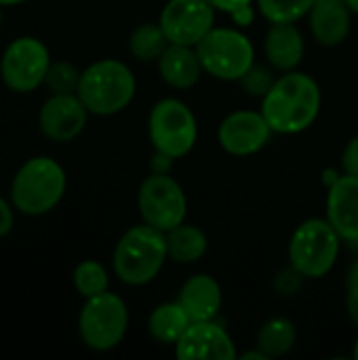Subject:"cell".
Wrapping results in <instances>:
<instances>
[{
  "label": "cell",
  "instance_id": "6da1fadb",
  "mask_svg": "<svg viewBox=\"0 0 358 360\" xmlns=\"http://www.w3.org/2000/svg\"><path fill=\"white\" fill-rule=\"evenodd\" d=\"M321 112V89L304 72H287L276 78L262 99V114L270 129L281 135L306 131Z\"/></svg>",
  "mask_w": 358,
  "mask_h": 360
},
{
  "label": "cell",
  "instance_id": "7a4b0ae2",
  "mask_svg": "<svg viewBox=\"0 0 358 360\" xmlns=\"http://www.w3.org/2000/svg\"><path fill=\"white\" fill-rule=\"evenodd\" d=\"M169 257L167 234L143 224L127 230L114 249V272L131 287H141L152 283L162 270Z\"/></svg>",
  "mask_w": 358,
  "mask_h": 360
},
{
  "label": "cell",
  "instance_id": "3957f363",
  "mask_svg": "<svg viewBox=\"0 0 358 360\" xmlns=\"http://www.w3.org/2000/svg\"><path fill=\"white\" fill-rule=\"evenodd\" d=\"M135 89V76L122 61L101 59L80 72L76 95L91 114L112 116L133 101Z\"/></svg>",
  "mask_w": 358,
  "mask_h": 360
},
{
  "label": "cell",
  "instance_id": "277c9868",
  "mask_svg": "<svg viewBox=\"0 0 358 360\" xmlns=\"http://www.w3.org/2000/svg\"><path fill=\"white\" fill-rule=\"evenodd\" d=\"M65 192V173L59 162L46 156L27 160L15 175L11 198L25 215H44L59 205Z\"/></svg>",
  "mask_w": 358,
  "mask_h": 360
},
{
  "label": "cell",
  "instance_id": "5b68a950",
  "mask_svg": "<svg viewBox=\"0 0 358 360\" xmlns=\"http://www.w3.org/2000/svg\"><path fill=\"white\" fill-rule=\"evenodd\" d=\"M340 240L329 219H306L289 240V262L304 278H323L335 266Z\"/></svg>",
  "mask_w": 358,
  "mask_h": 360
},
{
  "label": "cell",
  "instance_id": "8992f818",
  "mask_svg": "<svg viewBox=\"0 0 358 360\" xmlns=\"http://www.w3.org/2000/svg\"><path fill=\"white\" fill-rule=\"evenodd\" d=\"M194 49L203 70L219 80H241L255 63L251 40L232 27H213Z\"/></svg>",
  "mask_w": 358,
  "mask_h": 360
},
{
  "label": "cell",
  "instance_id": "52a82bcc",
  "mask_svg": "<svg viewBox=\"0 0 358 360\" xmlns=\"http://www.w3.org/2000/svg\"><path fill=\"white\" fill-rule=\"evenodd\" d=\"M129 327V312L124 302L114 293H99L89 297L78 316L80 340L97 352L116 348Z\"/></svg>",
  "mask_w": 358,
  "mask_h": 360
},
{
  "label": "cell",
  "instance_id": "ba28073f",
  "mask_svg": "<svg viewBox=\"0 0 358 360\" xmlns=\"http://www.w3.org/2000/svg\"><path fill=\"white\" fill-rule=\"evenodd\" d=\"M150 141L156 152H162L171 158L186 156L196 143V118L192 110L179 99L158 101L148 120Z\"/></svg>",
  "mask_w": 358,
  "mask_h": 360
},
{
  "label": "cell",
  "instance_id": "9c48e42d",
  "mask_svg": "<svg viewBox=\"0 0 358 360\" xmlns=\"http://www.w3.org/2000/svg\"><path fill=\"white\" fill-rule=\"evenodd\" d=\"M137 207L143 224L165 234L184 224L188 213L186 194L169 173H152L143 179L137 192Z\"/></svg>",
  "mask_w": 358,
  "mask_h": 360
},
{
  "label": "cell",
  "instance_id": "30bf717a",
  "mask_svg": "<svg viewBox=\"0 0 358 360\" xmlns=\"http://www.w3.org/2000/svg\"><path fill=\"white\" fill-rule=\"evenodd\" d=\"M49 68V49L38 38L23 36L6 46L0 63V74L11 91L30 93L44 82Z\"/></svg>",
  "mask_w": 358,
  "mask_h": 360
},
{
  "label": "cell",
  "instance_id": "8fae6325",
  "mask_svg": "<svg viewBox=\"0 0 358 360\" xmlns=\"http://www.w3.org/2000/svg\"><path fill=\"white\" fill-rule=\"evenodd\" d=\"M215 21V6L209 0H169L160 13V27L171 44L196 46Z\"/></svg>",
  "mask_w": 358,
  "mask_h": 360
},
{
  "label": "cell",
  "instance_id": "7c38bea8",
  "mask_svg": "<svg viewBox=\"0 0 358 360\" xmlns=\"http://www.w3.org/2000/svg\"><path fill=\"white\" fill-rule=\"evenodd\" d=\"M274 131L262 112L238 110L228 114L217 131L219 146L232 156H251L260 152Z\"/></svg>",
  "mask_w": 358,
  "mask_h": 360
},
{
  "label": "cell",
  "instance_id": "4fadbf2b",
  "mask_svg": "<svg viewBox=\"0 0 358 360\" xmlns=\"http://www.w3.org/2000/svg\"><path fill=\"white\" fill-rule=\"evenodd\" d=\"M87 105L74 93H53L38 114V127L51 141H72L87 124Z\"/></svg>",
  "mask_w": 358,
  "mask_h": 360
},
{
  "label": "cell",
  "instance_id": "5bb4252c",
  "mask_svg": "<svg viewBox=\"0 0 358 360\" xmlns=\"http://www.w3.org/2000/svg\"><path fill=\"white\" fill-rule=\"evenodd\" d=\"M175 354L179 360H232L236 359V348L224 327L213 321H200L190 323L175 344Z\"/></svg>",
  "mask_w": 358,
  "mask_h": 360
},
{
  "label": "cell",
  "instance_id": "9a60e30c",
  "mask_svg": "<svg viewBox=\"0 0 358 360\" xmlns=\"http://www.w3.org/2000/svg\"><path fill=\"white\" fill-rule=\"evenodd\" d=\"M327 219L335 228L342 240L358 243V177L344 175L331 188L327 196Z\"/></svg>",
  "mask_w": 358,
  "mask_h": 360
},
{
  "label": "cell",
  "instance_id": "2e32d148",
  "mask_svg": "<svg viewBox=\"0 0 358 360\" xmlns=\"http://www.w3.org/2000/svg\"><path fill=\"white\" fill-rule=\"evenodd\" d=\"M177 302L192 323L213 321L222 310V287L209 274H194L184 283Z\"/></svg>",
  "mask_w": 358,
  "mask_h": 360
},
{
  "label": "cell",
  "instance_id": "e0dca14e",
  "mask_svg": "<svg viewBox=\"0 0 358 360\" xmlns=\"http://www.w3.org/2000/svg\"><path fill=\"white\" fill-rule=\"evenodd\" d=\"M310 30L314 40L338 46L350 32V6L346 0H314L310 8Z\"/></svg>",
  "mask_w": 358,
  "mask_h": 360
},
{
  "label": "cell",
  "instance_id": "ac0fdd59",
  "mask_svg": "<svg viewBox=\"0 0 358 360\" xmlns=\"http://www.w3.org/2000/svg\"><path fill=\"white\" fill-rule=\"evenodd\" d=\"M158 70L169 86L190 89L198 82L203 74V63L194 46L169 44L158 59Z\"/></svg>",
  "mask_w": 358,
  "mask_h": 360
},
{
  "label": "cell",
  "instance_id": "d6986e66",
  "mask_svg": "<svg viewBox=\"0 0 358 360\" xmlns=\"http://www.w3.org/2000/svg\"><path fill=\"white\" fill-rule=\"evenodd\" d=\"M264 49L274 70L291 72L304 57V38L293 23H272L266 34Z\"/></svg>",
  "mask_w": 358,
  "mask_h": 360
},
{
  "label": "cell",
  "instance_id": "ffe728a7",
  "mask_svg": "<svg viewBox=\"0 0 358 360\" xmlns=\"http://www.w3.org/2000/svg\"><path fill=\"white\" fill-rule=\"evenodd\" d=\"M209 247L207 234L188 224H179L177 228L167 232V251L169 257L177 264H194L198 262Z\"/></svg>",
  "mask_w": 358,
  "mask_h": 360
},
{
  "label": "cell",
  "instance_id": "44dd1931",
  "mask_svg": "<svg viewBox=\"0 0 358 360\" xmlns=\"http://www.w3.org/2000/svg\"><path fill=\"white\" fill-rule=\"evenodd\" d=\"M190 323L192 321L181 308V304L173 302V304H162L154 308V312L148 319V331L160 344H177L179 338L190 327Z\"/></svg>",
  "mask_w": 358,
  "mask_h": 360
},
{
  "label": "cell",
  "instance_id": "7402d4cb",
  "mask_svg": "<svg viewBox=\"0 0 358 360\" xmlns=\"http://www.w3.org/2000/svg\"><path fill=\"white\" fill-rule=\"evenodd\" d=\"M295 325L289 319L276 316L266 321L255 338V346L268 356V359H279L291 352V348L295 346Z\"/></svg>",
  "mask_w": 358,
  "mask_h": 360
},
{
  "label": "cell",
  "instance_id": "603a6c76",
  "mask_svg": "<svg viewBox=\"0 0 358 360\" xmlns=\"http://www.w3.org/2000/svg\"><path fill=\"white\" fill-rule=\"evenodd\" d=\"M169 38L162 32L160 23H143L139 25L129 38V51L139 61H154L160 59L165 49L169 46Z\"/></svg>",
  "mask_w": 358,
  "mask_h": 360
},
{
  "label": "cell",
  "instance_id": "cb8c5ba5",
  "mask_svg": "<svg viewBox=\"0 0 358 360\" xmlns=\"http://www.w3.org/2000/svg\"><path fill=\"white\" fill-rule=\"evenodd\" d=\"M314 0H257L260 13L270 23H295L306 17Z\"/></svg>",
  "mask_w": 358,
  "mask_h": 360
},
{
  "label": "cell",
  "instance_id": "d4e9b609",
  "mask_svg": "<svg viewBox=\"0 0 358 360\" xmlns=\"http://www.w3.org/2000/svg\"><path fill=\"white\" fill-rule=\"evenodd\" d=\"M74 287L82 297H95L108 291V272L99 262L84 259L74 270Z\"/></svg>",
  "mask_w": 358,
  "mask_h": 360
},
{
  "label": "cell",
  "instance_id": "484cf974",
  "mask_svg": "<svg viewBox=\"0 0 358 360\" xmlns=\"http://www.w3.org/2000/svg\"><path fill=\"white\" fill-rule=\"evenodd\" d=\"M44 82L49 84V89L53 93H74V91H78L80 72L72 63L57 61V63H51Z\"/></svg>",
  "mask_w": 358,
  "mask_h": 360
},
{
  "label": "cell",
  "instance_id": "4316f807",
  "mask_svg": "<svg viewBox=\"0 0 358 360\" xmlns=\"http://www.w3.org/2000/svg\"><path fill=\"white\" fill-rule=\"evenodd\" d=\"M274 76H272V70L266 68V65H260V63H253L251 70L241 78L243 82V89L251 95V97H262L272 89L274 84Z\"/></svg>",
  "mask_w": 358,
  "mask_h": 360
},
{
  "label": "cell",
  "instance_id": "83f0119b",
  "mask_svg": "<svg viewBox=\"0 0 358 360\" xmlns=\"http://www.w3.org/2000/svg\"><path fill=\"white\" fill-rule=\"evenodd\" d=\"M342 167L348 175H357L358 177V135L354 139L348 141V146L344 148L342 154Z\"/></svg>",
  "mask_w": 358,
  "mask_h": 360
},
{
  "label": "cell",
  "instance_id": "f1b7e54d",
  "mask_svg": "<svg viewBox=\"0 0 358 360\" xmlns=\"http://www.w3.org/2000/svg\"><path fill=\"white\" fill-rule=\"evenodd\" d=\"M13 228V211L4 198H0V238L6 236Z\"/></svg>",
  "mask_w": 358,
  "mask_h": 360
},
{
  "label": "cell",
  "instance_id": "f546056e",
  "mask_svg": "<svg viewBox=\"0 0 358 360\" xmlns=\"http://www.w3.org/2000/svg\"><path fill=\"white\" fill-rule=\"evenodd\" d=\"M173 160H175V158H171V156H167V154H162V152H156V154L152 156V162H150L152 173H169L171 167H173Z\"/></svg>",
  "mask_w": 358,
  "mask_h": 360
},
{
  "label": "cell",
  "instance_id": "4dcf8cb0",
  "mask_svg": "<svg viewBox=\"0 0 358 360\" xmlns=\"http://www.w3.org/2000/svg\"><path fill=\"white\" fill-rule=\"evenodd\" d=\"M217 11H224V13H234V11H238V8H243V6H249L253 0H209Z\"/></svg>",
  "mask_w": 358,
  "mask_h": 360
},
{
  "label": "cell",
  "instance_id": "1f68e13d",
  "mask_svg": "<svg viewBox=\"0 0 358 360\" xmlns=\"http://www.w3.org/2000/svg\"><path fill=\"white\" fill-rule=\"evenodd\" d=\"M346 306H348V314L350 319L358 325V285L354 287H348V300H346Z\"/></svg>",
  "mask_w": 358,
  "mask_h": 360
},
{
  "label": "cell",
  "instance_id": "d6a6232c",
  "mask_svg": "<svg viewBox=\"0 0 358 360\" xmlns=\"http://www.w3.org/2000/svg\"><path fill=\"white\" fill-rule=\"evenodd\" d=\"M232 17H234V21H236V23H241V25H249V23H251V19H253V6H251V4H249V6H243V8L234 11V13H232Z\"/></svg>",
  "mask_w": 358,
  "mask_h": 360
},
{
  "label": "cell",
  "instance_id": "836d02e7",
  "mask_svg": "<svg viewBox=\"0 0 358 360\" xmlns=\"http://www.w3.org/2000/svg\"><path fill=\"white\" fill-rule=\"evenodd\" d=\"M354 285H358V259L357 264L350 268V274H348V287H354Z\"/></svg>",
  "mask_w": 358,
  "mask_h": 360
},
{
  "label": "cell",
  "instance_id": "e575fe53",
  "mask_svg": "<svg viewBox=\"0 0 358 360\" xmlns=\"http://www.w3.org/2000/svg\"><path fill=\"white\" fill-rule=\"evenodd\" d=\"M241 359H243V360H251V359L266 360V359H268V356H266V354H264V352H262V350L257 348V350H253V352H247V354H243Z\"/></svg>",
  "mask_w": 358,
  "mask_h": 360
},
{
  "label": "cell",
  "instance_id": "d590c367",
  "mask_svg": "<svg viewBox=\"0 0 358 360\" xmlns=\"http://www.w3.org/2000/svg\"><path fill=\"white\" fill-rule=\"evenodd\" d=\"M346 4L350 6L352 13H358V0H346Z\"/></svg>",
  "mask_w": 358,
  "mask_h": 360
},
{
  "label": "cell",
  "instance_id": "8d00e7d4",
  "mask_svg": "<svg viewBox=\"0 0 358 360\" xmlns=\"http://www.w3.org/2000/svg\"><path fill=\"white\" fill-rule=\"evenodd\" d=\"M19 2H23V0H0V4H6V6H11V4H19Z\"/></svg>",
  "mask_w": 358,
  "mask_h": 360
},
{
  "label": "cell",
  "instance_id": "74e56055",
  "mask_svg": "<svg viewBox=\"0 0 358 360\" xmlns=\"http://www.w3.org/2000/svg\"><path fill=\"white\" fill-rule=\"evenodd\" d=\"M352 356L358 360V338H357V344H354V352H352Z\"/></svg>",
  "mask_w": 358,
  "mask_h": 360
},
{
  "label": "cell",
  "instance_id": "f35d334b",
  "mask_svg": "<svg viewBox=\"0 0 358 360\" xmlns=\"http://www.w3.org/2000/svg\"><path fill=\"white\" fill-rule=\"evenodd\" d=\"M0 6H2V4H0ZM0 23H2V13H0Z\"/></svg>",
  "mask_w": 358,
  "mask_h": 360
}]
</instances>
